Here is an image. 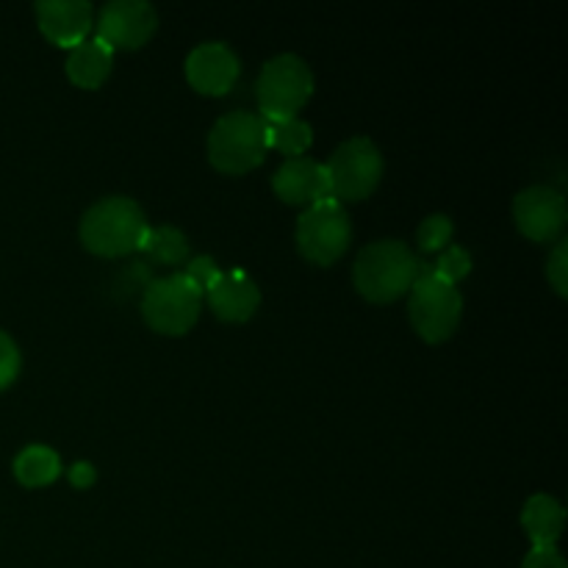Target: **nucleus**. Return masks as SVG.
<instances>
[{
  "mask_svg": "<svg viewBox=\"0 0 568 568\" xmlns=\"http://www.w3.org/2000/svg\"><path fill=\"white\" fill-rule=\"evenodd\" d=\"M547 277L549 283L555 286V292L560 294V297H566V286H568V242H558V247H555L552 258H549V266H547Z\"/></svg>",
  "mask_w": 568,
  "mask_h": 568,
  "instance_id": "nucleus-23",
  "label": "nucleus"
},
{
  "mask_svg": "<svg viewBox=\"0 0 568 568\" xmlns=\"http://www.w3.org/2000/svg\"><path fill=\"white\" fill-rule=\"evenodd\" d=\"M94 480H98V471L89 460H78V464L70 466V483L75 488H92Z\"/></svg>",
  "mask_w": 568,
  "mask_h": 568,
  "instance_id": "nucleus-25",
  "label": "nucleus"
},
{
  "mask_svg": "<svg viewBox=\"0 0 568 568\" xmlns=\"http://www.w3.org/2000/svg\"><path fill=\"white\" fill-rule=\"evenodd\" d=\"M264 139L266 150H281L288 159H300L314 144V128L305 120H300V116H292V120H264Z\"/></svg>",
  "mask_w": 568,
  "mask_h": 568,
  "instance_id": "nucleus-18",
  "label": "nucleus"
},
{
  "mask_svg": "<svg viewBox=\"0 0 568 568\" xmlns=\"http://www.w3.org/2000/svg\"><path fill=\"white\" fill-rule=\"evenodd\" d=\"M521 525H525L527 536H530L532 547H555L564 532L566 525V510L549 494H536L525 503L521 510Z\"/></svg>",
  "mask_w": 568,
  "mask_h": 568,
  "instance_id": "nucleus-16",
  "label": "nucleus"
},
{
  "mask_svg": "<svg viewBox=\"0 0 568 568\" xmlns=\"http://www.w3.org/2000/svg\"><path fill=\"white\" fill-rule=\"evenodd\" d=\"M203 300L222 322H247L261 305V288L244 270H216L205 281Z\"/></svg>",
  "mask_w": 568,
  "mask_h": 568,
  "instance_id": "nucleus-12",
  "label": "nucleus"
},
{
  "mask_svg": "<svg viewBox=\"0 0 568 568\" xmlns=\"http://www.w3.org/2000/svg\"><path fill=\"white\" fill-rule=\"evenodd\" d=\"M148 216L131 197H103L83 214L81 242L100 258H120L133 253L148 233Z\"/></svg>",
  "mask_w": 568,
  "mask_h": 568,
  "instance_id": "nucleus-2",
  "label": "nucleus"
},
{
  "mask_svg": "<svg viewBox=\"0 0 568 568\" xmlns=\"http://www.w3.org/2000/svg\"><path fill=\"white\" fill-rule=\"evenodd\" d=\"M453 233L455 225L447 214H430L416 231V242L422 253H442L453 242Z\"/></svg>",
  "mask_w": 568,
  "mask_h": 568,
  "instance_id": "nucleus-21",
  "label": "nucleus"
},
{
  "mask_svg": "<svg viewBox=\"0 0 568 568\" xmlns=\"http://www.w3.org/2000/svg\"><path fill=\"white\" fill-rule=\"evenodd\" d=\"M566 197L552 186H530L516 194L514 220L530 242H552L566 227Z\"/></svg>",
  "mask_w": 568,
  "mask_h": 568,
  "instance_id": "nucleus-10",
  "label": "nucleus"
},
{
  "mask_svg": "<svg viewBox=\"0 0 568 568\" xmlns=\"http://www.w3.org/2000/svg\"><path fill=\"white\" fill-rule=\"evenodd\" d=\"M521 568H568L566 558L558 552V547H532Z\"/></svg>",
  "mask_w": 568,
  "mask_h": 568,
  "instance_id": "nucleus-24",
  "label": "nucleus"
},
{
  "mask_svg": "<svg viewBox=\"0 0 568 568\" xmlns=\"http://www.w3.org/2000/svg\"><path fill=\"white\" fill-rule=\"evenodd\" d=\"M20 347L14 344V338L9 336L6 331H0V392L3 388H9L11 383L17 381V375H20Z\"/></svg>",
  "mask_w": 568,
  "mask_h": 568,
  "instance_id": "nucleus-22",
  "label": "nucleus"
},
{
  "mask_svg": "<svg viewBox=\"0 0 568 568\" xmlns=\"http://www.w3.org/2000/svg\"><path fill=\"white\" fill-rule=\"evenodd\" d=\"M114 67V50L98 37L83 39L67 55V78L81 89L103 87Z\"/></svg>",
  "mask_w": 568,
  "mask_h": 568,
  "instance_id": "nucleus-15",
  "label": "nucleus"
},
{
  "mask_svg": "<svg viewBox=\"0 0 568 568\" xmlns=\"http://www.w3.org/2000/svg\"><path fill=\"white\" fill-rule=\"evenodd\" d=\"M139 250H142L148 258L159 261V264H170V266L183 264V261L189 258L186 236H183L178 227H170V225L148 227Z\"/></svg>",
  "mask_w": 568,
  "mask_h": 568,
  "instance_id": "nucleus-19",
  "label": "nucleus"
},
{
  "mask_svg": "<svg viewBox=\"0 0 568 568\" xmlns=\"http://www.w3.org/2000/svg\"><path fill=\"white\" fill-rule=\"evenodd\" d=\"M203 311V288L186 275L172 272L148 286L142 297V316L161 336H183L194 327Z\"/></svg>",
  "mask_w": 568,
  "mask_h": 568,
  "instance_id": "nucleus-4",
  "label": "nucleus"
},
{
  "mask_svg": "<svg viewBox=\"0 0 568 568\" xmlns=\"http://www.w3.org/2000/svg\"><path fill=\"white\" fill-rule=\"evenodd\" d=\"M272 189H275V194L283 203L305 205V209L331 197L325 164L308 159V155L283 161L275 170V175H272Z\"/></svg>",
  "mask_w": 568,
  "mask_h": 568,
  "instance_id": "nucleus-14",
  "label": "nucleus"
},
{
  "mask_svg": "<svg viewBox=\"0 0 568 568\" xmlns=\"http://www.w3.org/2000/svg\"><path fill=\"white\" fill-rule=\"evenodd\" d=\"M419 277V258L399 239H383L358 253L353 266L355 288L369 303H394Z\"/></svg>",
  "mask_w": 568,
  "mask_h": 568,
  "instance_id": "nucleus-1",
  "label": "nucleus"
},
{
  "mask_svg": "<svg viewBox=\"0 0 568 568\" xmlns=\"http://www.w3.org/2000/svg\"><path fill=\"white\" fill-rule=\"evenodd\" d=\"M61 458L44 444H31L14 458V477L26 488H42L59 480Z\"/></svg>",
  "mask_w": 568,
  "mask_h": 568,
  "instance_id": "nucleus-17",
  "label": "nucleus"
},
{
  "mask_svg": "<svg viewBox=\"0 0 568 568\" xmlns=\"http://www.w3.org/2000/svg\"><path fill=\"white\" fill-rule=\"evenodd\" d=\"M327 189L336 203H358L366 200L383 178V155L377 144L366 136L347 139L333 150L325 164Z\"/></svg>",
  "mask_w": 568,
  "mask_h": 568,
  "instance_id": "nucleus-7",
  "label": "nucleus"
},
{
  "mask_svg": "<svg viewBox=\"0 0 568 568\" xmlns=\"http://www.w3.org/2000/svg\"><path fill=\"white\" fill-rule=\"evenodd\" d=\"M266 155L264 120L253 111H227L209 133V161L225 175H244Z\"/></svg>",
  "mask_w": 568,
  "mask_h": 568,
  "instance_id": "nucleus-3",
  "label": "nucleus"
},
{
  "mask_svg": "<svg viewBox=\"0 0 568 568\" xmlns=\"http://www.w3.org/2000/svg\"><path fill=\"white\" fill-rule=\"evenodd\" d=\"M427 272L433 277H438V281L449 283V286H458L471 272V255L464 247H458V244H453V247L438 253L436 264H427Z\"/></svg>",
  "mask_w": 568,
  "mask_h": 568,
  "instance_id": "nucleus-20",
  "label": "nucleus"
},
{
  "mask_svg": "<svg viewBox=\"0 0 568 568\" xmlns=\"http://www.w3.org/2000/svg\"><path fill=\"white\" fill-rule=\"evenodd\" d=\"M39 31L59 48H75L94 28V9L87 0H42L37 3Z\"/></svg>",
  "mask_w": 568,
  "mask_h": 568,
  "instance_id": "nucleus-13",
  "label": "nucleus"
},
{
  "mask_svg": "<svg viewBox=\"0 0 568 568\" xmlns=\"http://www.w3.org/2000/svg\"><path fill=\"white\" fill-rule=\"evenodd\" d=\"M242 61L225 42H203L186 55V81L209 98H222L233 89Z\"/></svg>",
  "mask_w": 568,
  "mask_h": 568,
  "instance_id": "nucleus-11",
  "label": "nucleus"
},
{
  "mask_svg": "<svg viewBox=\"0 0 568 568\" xmlns=\"http://www.w3.org/2000/svg\"><path fill=\"white\" fill-rule=\"evenodd\" d=\"M408 316L414 331L427 344H442L458 331L460 316H464V297L455 286L433 277L425 261H419V277L410 286Z\"/></svg>",
  "mask_w": 568,
  "mask_h": 568,
  "instance_id": "nucleus-5",
  "label": "nucleus"
},
{
  "mask_svg": "<svg viewBox=\"0 0 568 568\" xmlns=\"http://www.w3.org/2000/svg\"><path fill=\"white\" fill-rule=\"evenodd\" d=\"M159 14L148 0H111L100 9L94 37L111 50H139L153 39Z\"/></svg>",
  "mask_w": 568,
  "mask_h": 568,
  "instance_id": "nucleus-9",
  "label": "nucleus"
},
{
  "mask_svg": "<svg viewBox=\"0 0 568 568\" xmlns=\"http://www.w3.org/2000/svg\"><path fill=\"white\" fill-rule=\"evenodd\" d=\"M255 94L264 120H292L314 94V72L300 55L281 53L264 64Z\"/></svg>",
  "mask_w": 568,
  "mask_h": 568,
  "instance_id": "nucleus-6",
  "label": "nucleus"
},
{
  "mask_svg": "<svg viewBox=\"0 0 568 568\" xmlns=\"http://www.w3.org/2000/svg\"><path fill=\"white\" fill-rule=\"evenodd\" d=\"M349 242H353V222L342 203L325 197L303 209L297 220V250L311 264H336L347 253Z\"/></svg>",
  "mask_w": 568,
  "mask_h": 568,
  "instance_id": "nucleus-8",
  "label": "nucleus"
}]
</instances>
